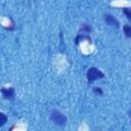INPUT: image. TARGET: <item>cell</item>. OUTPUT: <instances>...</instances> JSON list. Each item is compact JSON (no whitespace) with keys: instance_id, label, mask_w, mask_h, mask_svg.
Returning a JSON list of instances; mask_svg holds the SVG:
<instances>
[{"instance_id":"obj_1","label":"cell","mask_w":131,"mask_h":131,"mask_svg":"<svg viewBox=\"0 0 131 131\" xmlns=\"http://www.w3.org/2000/svg\"><path fill=\"white\" fill-rule=\"evenodd\" d=\"M103 77H104V74L96 68H90L87 72V80L89 83H93L95 80L101 79Z\"/></svg>"},{"instance_id":"obj_2","label":"cell","mask_w":131,"mask_h":131,"mask_svg":"<svg viewBox=\"0 0 131 131\" xmlns=\"http://www.w3.org/2000/svg\"><path fill=\"white\" fill-rule=\"evenodd\" d=\"M50 119L53 121L54 124L56 125H59V126H62L67 123V118L58 111L54 110L51 112V115H50Z\"/></svg>"},{"instance_id":"obj_3","label":"cell","mask_w":131,"mask_h":131,"mask_svg":"<svg viewBox=\"0 0 131 131\" xmlns=\"http://www.w3.org/2000/svg\"><path fill=\"white\" fill-rule=\"evenodd\" d=\"M2 95L5 99H12L14 97V89L12 87L9 88H2L1 89Z\"/></svg>"},{"instance_id":"obj_4","label":"cell","mask_w":131,"mask_h":131,"mask_svg":"<svg viewBox=\"0 0 131 131\" xmlns=\"http://www.w3.org/2000/svg\"><path fill=\"white\" fill-rule=\"evenodd\" d=\"M104 20L106 21V24L107 25H110V26H113V27H119V21L113 16V15H111V14H105L104 15Z\"/></svg>"},{"instance_id":"obj_5","label":"cell","mask_w":131,"mask_h":131,"mask_svg":"<svg viewBox=\"0 0 131 131\" xmlns=\"http://www.w3.org/2000/svg\"><path fill=\"white\" fill-rule=\"evenodd\" d=\"M124 33H125L126 37L131 38V27H130V26H128V25L124 26Z\"/></svg>"},{"instance_id":"obj_6","label":"cell","mask_w":131,"mask_h":131,"mask_svg":"<svg viewBox=\"0 0 131 131\" xmlns=\"http://www.w3.org/2000/svg\"><path fill=\"white\" fill-rule=\"evenodd\" d=\"M84 39H87L89 42H91V38H90V37L85 36V35H78V36H77V38H76V43L78 44L80 40H84Z\"/></svg>"},{"instance_id":"obj_7","label":"cell","mask_w":131,"mask_h":131,"mask_svg":"<svg viewBox=\"0 0 131 131\" xmlns=\"http://www.w3.org/2000/svg\"><path fill=\"white\" fill-rule=\"evenodd\" d=\"M89 32H91V28H90L88 25L84 24L83 27H82L81 30H80V33H89Z\"/></svg>"},{"instance_id":"obj_8","label":"cell","mask_w":131,"mask_h":131,"mask_svg":"<svg viewBox=\"0 0 131 131\" xmlns=\"http://www.w3.org/2000/svg\"><path fill=\"white\" fill-rule=\"evenodd\" d=\"M123 12L125 13V15L127 16V18L129 20H131V10L128 8H123Z\"/></svg>"},{"instance_id":"obj_9","label":"cell","mask_w":131,"mask_h":131,"mask_svg":"<svg viewBox=\"0 0 131 131\" xmlns=\"http://www.w3.org/2000/svg\"><path fill=\"white\" fill-rule=\"evenodd\" d=\"M0 117H1V119H2V120H1V122H0V125H1V126H3V125L6 123L7 118H6V116H5L3 113H1V114H0Z\"/></svg>"},{"instance_id":"obj_10","label":"cell","mask_w":131,"mask_h":131,"mask_svg":"<svg viewBox=\"0 0 131 131\" xmlns=\"http://www.w3.org/2000/svg\"><path fill=\"white\" fill-rule=\"evenodd\" d=\"M93 91H94V93H96V94H99V95H101L103 92H102V90H101V88H98V87H95V88H93Z\"/></svg>"},{"instance_id":"obj_11","label":"cell","mask_w":131,"mask_h":131,"mask_svg":"<svg viewBox=\"0 0 131 131\" xmlns=\"http://www.w3.org/2000/svg\"><path fill=\"white\" fill-rule=\"evenodd\" d=\"M130 117H131V111H130Z\"/></svg>"}]
</instances>
